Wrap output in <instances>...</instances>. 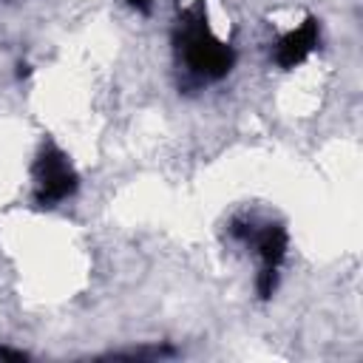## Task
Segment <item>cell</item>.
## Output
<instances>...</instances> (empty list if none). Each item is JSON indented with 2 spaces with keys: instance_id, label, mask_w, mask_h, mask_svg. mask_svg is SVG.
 <instances>
[{
  "instance_id": "obj_1",
  "label": "cell",
  "mask_w": 363,
  "mask_h": 363,
  "mask_svg": "<svg viewBox=\"0 0 363 363\" xmlns=\"http://www.w3.org/2000/svg\"><path fill=\"white\" fill-rule=\"evenodd\" d=\"M179 48H182L187 68L204 79H221L224 74H230V68L235 62L233 48L224 45L221 40H216L199 14L182 26V45Z\"/></svg>"
},
{
  "instance_id": "obj_2",
  "label": "cell",
  "mask_w": 363,
  "mask_h": 363,
  "mask_svg": "<svg viewBox=\"0 0 363 363\" xmlns=\"http://www.w3.org/2000/svg\"><path fill=\"white\" fill-rule=\"evenodd\" d=\"M31 176H34V201L40 207H57L60 201L71 199L79 187V176L71 167L68 156L51 142L40 147Z\"/></svg>"
},
{
  "instance_id": "obj_3",
  "label": "cell",
  "mask_w": 363,
  "mask_h": 363,
  "mask_svg": "<svg viewBox=\"0 0 363 363\" xmlns=\"http://www.w3.org/2000/svg\"><path fill=\"white\" fill-rule=\"evenodd\" d=\"M230 233L235 238H241L244 244H250L261 261V269L278 272L281 261L286 258V230L281 224H255V221H233Z\"/></svg>"
},
{
  "instance_id": "obj_4",
  "label": "cell",
  "mask_w": 363,
  "mask_h": 363,
  "mask_svg": "<svg viewBox=\"0 0 363 363\" xmlns=\"http://www.w3.org/2000/svg\"><path fill=\"white\" fill-rule=\"evenodd\" d=\"M318 43H320V26H318L315 17H306L303 26H298L295 31H289L286 37L278 40L275 62L281 68H295V65H301L318 48Z\"/></svg>"
},
{
  "instance_id": "obj_5",
  "label": "cell",
  "mask_w": 363,
  "mask_h": 363,
  "mask_svg": "<svg viewBox=\"0 0 363 363\" xmlns=\"http://www.w3.org/2000/svg\"><path fill=\"white\" fill-rule=\"evenodd\" d=\"M0 357H3V360H26V352H14V349L0 346Z\"/></svg>"
},
{
  "instance_id": "obj_6",
  "label": "cell",
  "mask_w": 363,
  "mask_h": 363,
  "mask_svg": "<svg viewBox=\"0 0 363 363\" xmlns=\"http://www.w3.org/2000/svg\"><path fill=\"white\" fill-rule=\"evenodd\" d=\"M128 6H133V9H136V11H142V14H150L153 0H128Z\"/></svg>"
}]
</instances>
